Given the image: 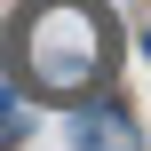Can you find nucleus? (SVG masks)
Returning a JSON list of instances; mask_svg holds the SVG:
<instances>
[{"label":"nucleus","mask_w":151,"mask_h":151,"mask_svg":"<svg viewBox=\"0 0 151 151\" xmlns=\"http://www.w3.org/2000/svg\"><path fill=\"white\" fill-rule=\"evenodd\" d=\"M24 127H32V104H24V96H16V88H8V80H0V151L16 143V135H24Z\"/></svg>","instance_id":"obj_3"},{"label":"nucleus","mask_w":151,"mask_h":151,"mask_svg":"<svg viewBox=\"0 0 151 151\" xmlns=\"http://www.w3.org/2000/svg\"><path fill=\"white\" fill-rule=\"evenodd\" d=\"M72 151H143V127L111 96H88V104H72Z\"/></svg>","instance_id":"obj_2"},{"label":"nucleus","mask_w":151,"mask_h":151,"mask_svg":"<svg viewBox=\"0 0 151 151\" xmlns=\"http://www.w3.org/2000/svg\"><path fill=\"white\" fill-rule=\"evenodd\" d=\"M8 64H16L24 96L88 104L119 72V24L104 0H32L8 32Z\"/></svg>","instance_id":"obj_1"}]
</instances>
